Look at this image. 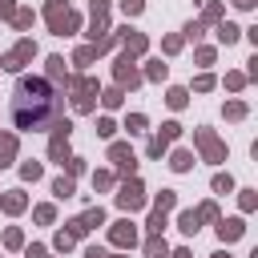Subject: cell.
I'll return each instance as SVG.
<instances>
[{"mask_svg":"<svg viewBox=\"0 0 258 258\" xmlns=\"http://www.w3.org/2000/svg\"><path fill=\"white\" fill-rule=\"evenodd\" d=\"M64 117V93L52 89L44 77H20L12 89V121L16 129H48Z\"/></svg>","mask_w":258,"mask_h":258,"instance_id":"obj_1","label":"cell"},{"mask_svg":"<svg viewBox=\"0 0 258 258\" xmlns=\"http://www.w3.org/2000/svg\"><path fill=\"white\" fill-rule=\"evenodd\" d=\"M64 93L73 101V113H93L97 97H101V85H97V77H69Z\"/></svg>","mask_w":258,"mask_h":258,"instance_id":"obj_2","label":"cell"},{"mask_svg":"<svg viewBox=\"0 0 258 258\" xmlns=\"http://www.w3.org/2000/svg\"><path fill=\"white\" fill-rule=\"evenodd\" d=\"M44 20H48V32L52 36H73L81 28V16L64 4V0H48L44 4Z\"/></svg>","mask_w":258,"mask_h":258,"instance_id":"obj_3","label":"cell"},{"mask_svg":"<svg viewBox=\"0 0 258 258\" xmlns=\"http://www.w3.org/2000/svg\"><path fill=\"white\" fill-rule=\"evenodd\" d=\"M109 4H113V0H89V44H105V40H113V28H109Z\"/></svg>","mask_w":258,"mask_h":258,"instance_id":"obj_4","label":"cell"},{"mask_svg":"<svg viewBox=\"0 0 258 258\" xmlns=\"http://www.w3.org/2000/svg\"><path fill=\"white\" fill-rule=\"evenodd\" d=\"M32 56H36V40H32V36H20V40L0 56V69H4V73H20Z\"/></svg>","mask_w":258,"mask_h":258,"instance_id":"obj_5","label":"cell"},{"mask_svg":"<svg viewBox=\"0 0 258 258\" xmlns=\"http://www.w3.org/2000/svg\"><path fill=\"white\" fill-rule=\"evenodd\" d=\"M52 129V137H48V157L56 161V165H64L73 153H69V133H73V121L69 117H60V121H52L48 125Z\"/></svg>","mask_w":258,"mask_h":258,"instance_id":"obj_6","label":"cell"},{"mask_svg":"<svg viewBox=\"0 0 258 258\" xmlns=\"http://www.w3.org/2000/svg\"><path fill=\"white\" fill-rule=\"evenodd\" d=\"M194 145H198L202 161H214V165H218V161H226V141H222L214 129H206V125H202V129H194Z\"/></svg>","mask_w":258,"mask_h":258,"instance_id":"obj_7","label":"cell"},{"mask_svg":"<svg viewBox=\"0 0 258 258\" xmlns=\"http://www.w3.org/2000/svg\"><path fill=\"white\" fill-rule=\"evenodd\" d=\"M113 77H117V89H137V85H141L137 60H133L129 52H117V60H113Z\"/></svg>","mask_w":258,"mask_h":258,"instance_id":"obj_8","label":"cell"},{"mask_svg":"<svg viewBox=\"0 0 258 258\" xmlns=\"http://www.w3.org/2000/svg\"><path fill=\"white\" fill-rule=\"evenodd\" d=\"M177 137H181V125H177V121H165V125H161V129L149 137V145H145V157H161V153H165V149H169Z\"/></svg>","mask_w":258,"mask_h":258,"instance_id":"obj_9","label":"cell"},{"mask_svg":"<svg viewBox=\"0 0 258 258\" xmlns=\"http://www.w3.org/2000/svg\"><path fill=\"white\" fill-rule=\"evenodd\" d=\"M117 206H121L125 214L141 210V206H145V185H141L137 177H125V181H121V189H117Z\"/></svg>","mask_w":258,"mask_h":258,"instance_id":"obj_10","label":"cell"},{"mask_svg":"<svg viewBox=\"0 0 258 258\" xmlns=\"http://www.w3.org/2000/svg\"><path fill=\"white\" fill-rule=\"evenodd\" d=\"M109 242H113L117 250H125V254H129V250L137 246V226H133L129 218H121V222H113V226H109Z\"/></svg>","mask_w":258,"mask_h":258,"instance_id":"obj_11","label":"cell"},{"mask_svg":"<svg viewBox=\"0 0 258 258\" xmlns=\"http://www.w3.org/2000/svg\"><path fill=\"white\" fill-rule=\"evenodd\" d=\"M109 161H113L117 173H125V177L137 173V157H133V149H129L125 141H113V145H109Z\"/></svg>","mask_w":258,"mask_h":258,"instance_id":"obj_12","label":"cell"},{"mask_svg":"<svg viewBox=\"0 0 258 258\" xmlns=\"http://www.w3.org/2000/svg\"><path fill=\"white\" fill-rule=\"evenodd\" d=\"M113 36L121 40V52H129L133 60H137V56H141V52L149 48V40H145V32H137V28H129V24H125L121 32H113Z\"/></svg>","mask_w":258,"mask_h":258,"instance_id":"obj_13","label":"cell"},{"mask_svg":"<svg viewBox=\"0 0 258 258\" xmlns=\"http://www.w3.org/2000/svg\"><path fill=\"white\" fill-rule=\"evenodd\" d=\"M44 64H48V77H44V81H48L52 89H60V93H64V85H69V69H64V56H48Z\"/></svg>","mask_w":258,"mask_h":258,"instance_id":"obj_14","label":"cell"},{"mask_svg":"<svg viewBox=\"0 0 258 258\" xmlns=\"http://www.w3.org/2000/svg\"><path fill=\"white\" fill-rule=\"evenodd\" d=\"M246 234V222L242 218H218V238L222 242H238Z\"/></svg>","mask_w":258,"mask_h":258,"instance_id":"obj_15","label":"cell"},{"mask_svg":"<svg viewBox=\"0 0 258 258\" xmlns=\"http://www.w3.org/2000/svg\"><path fill=\"white\" fill-rule=\"evenodd\" d=\"M24 206H28L24 189H4V194H0V210H4V214H20Z\"/></svg>","mask_w":258,"mask_h":258,"instance_id":"obj_16","label":"cell"},{"mask_svg":"<svg viewBox=\"0 0 258 258\" xmlns=\"http://www.w3.org/2000/svg\"><path fill=\"white\" fill-rule=\"evenodd\" d=\"M16 157V133H0V169H8Z\"/></svg>","mask_w":258,"mask_h":258,"instance_id":"obj_17","label":"cell"},{"mask_svg":"<svg viewBox=\"0 0 258 258\" xmlns=\"http://www.w3.org/2000/svg\"><path fill=\"white\" fill-rule=\"evenodd\" d=\"M177 230H181V234H198V230H202L198 210H181V214H177Z\"/></svg>","mask_w":258,"mask_h":258,"instance_id":"obj_18","label":"cell"},{"mask_svg":"<svg viewBox=\"0 0 258 258\" xmlns=\"http://www.w3.org/2000/svg\"><path fill=\"white\" fill-rule=\"evenodd\" d=\"M145 258H169V246H165L161 234H149L145 238Z\"/></svg>","mask_w":258,"mask_h":258,"instance_id":"obj_19","label":"cell"},{"mask_svg":"<svg viewBox=\"0 0 258 258\" xmlns=\"http://www.w3.org/2000/svg\"><path fill=\"white\" fill-rule=\"evenodd\" d=\"M81 222H85V230H97V226H105V210L101 206H89L85 214H77Z\"/></svg>","mask_w":258,"mask_h":258,"instance_id":"obj_20","label":"cell"},{"mask_svg":"<svg viewBox=\"0 0 258 258\" xmlns=\"http://www.w3.org/2000/svg\"><path fill=\"white\" fill-rule=\"evenodd\" d=\"M32 20H36V12H32V8H16V12H12V28H16V32L32 28Z\"/></svg>","mask_w":258,"mask_h":258,"instance_id":"obj_21","label":"cell"},{"mask_svg":"<svg viewBox=\"0 0 258 258\" xmlns=\"http://www.w3.org/2000/svg\"><path fill=\"white\" fill-rule=\"evenodd\" d=\"M97 56H101V52H97V48H93V44H81V48H77V52H73V64H81V69H89V64H93V60H97Z\"/></svg>","mask_w":258,"mask_h":258,"instance_id":"obj_22","label":"cell"},{"mask_svg":"<svg viewBox=\"0 0 258 258\" xmlns=\"http://www.w3.org/2000/svg\"><path fill=\"white\" fill-rule=\"evenodd\" d=\"M165 77H169V64H161V60H149L141 73V81H165Z\"/></svg>","mask_w":258,"mask_h":258,"instance_id":"obj_23","label":"cell"},{"mask_svg":"<svg viewBox=\"0 0 258 258\" xmlns=\"http://www.w3.org/2000/svg\"><path fill=\"white\" fill-rule=\"evenodd\" d=\"M97 101H101L105 109H121V101H125V89H117V85H113V89H105Z\"/></svg>","mask_w":258,"mask_h":258,"instance_id":"obj_24","label":"cell"},{"mask_svg":"<svg viewBox=\"0 0 258 258\" xmlns=\"http://www.w3.org/2000/svg\"><path fill=\"white\" fill-rule=\"evenodd\" d=\"M169 165H173L177 173H189V169H194V153H189V149H177V153L169 157Z\"/></svg>","mask_w":258,"mask_h":258,"instance_id":"obj_25","label":"cell"},{"mask_svg":"<svg viewBox=\"0 0 258 258\" xmlns=\"http://www.w3.org/2000/svg\"><path fill=\"white\" fill-rule=\"evenodd\" d=\"M238 36H242V28H238V24H230V20H222V24H218V40H222V44H234Z\"/></svg>","mask_w":258,"mask_h":258,"instance_id":"obj_26","label":"cell"},{"mask_svg":"<svg viewBox=\"0 0 258 258\" xmlns=\"http://www.w3.org/2000/svg\"><path fill=\"white\" fill-rule=\"evenodd\" d=\"M185 101H189V93H185L181 85H173V89L165 93V105H169V109H185Z\"/></svg>","mask_w":258,"mask_h":258,"instance_id":"obj_27","label":"cell"},{"mask_svg":"<svg viewBox=\"0 0 258 258\" xmlns=\"http://www.w3.org/2000/svg\"><path fill=\"white\" fill-rule=\"evenodd\" d=\"M173 206H177V194H173V189H161V194L153 198V210H161V214H169Z\"/></svg>","mask_w":258,"mask_h":258,"instance_id":"obj_28","label":"cell"},{"mask_svg":"<svg viewBox=\"0 0 258 258\" xmlns=\"http://www.w3.org/2000/svg\"><path fill=\"white\" fill-rule=\"evenodd\" d=\"M32 218H36L40 226H52V222H56V206H52V202H44V206H36V210H32Z\"/></svg>","mask_w":258,"mask_h":258,"instance_id":"obj_29","label":"cell"},{"mask_svg":"<svg viewBox=\"0 0 258 258\" xmlns=\"http://www.w3.org/2000/svg\"><path fill=\"white\" fill-rule=\"evenodd\" d=\"M52 194H56V198H73V194H77V185H73V177H64V173H60V177L52 181Z\"/></svg>","mask_w":258,"mask_h":258,"instance_id":"obj_30","label":"cell"},{"mask_svg":"<svg viewBox=\"0 0 258 258\" xmlns=\"http://www.w3.org/2000/svg\"><path fill=\"white\" fill-rule=\"evenodd\" d=\"M222 12H226V8H222L218 0H210V4H206V12H202V24H218V20H222Z\"/></svg>","mask_w":258,"mask_h":258,"instance_id":"obj_31","label":"cell"},{"mask_svg":"<svg viewBox=\"0 0 258 258\" xmlns=\"http://www.w3.org/2000/svg\"><path fill=\"white\" fill-rule=\"evenodd\" d=\"M165 226H169V222H165V214H161V210H153V214H149V222H145V234H161Z\"/></svg>","mask_w":258,"mask_h":258,"instance_id":"obj_32","label":"cell"},{"mask_svg":"<svg viewBox=\"0 0 258 258\" xmlns=\"http://www.w3.org/2000/svg\"><path fill=\"white\" fill-rule=\"evenodd\" d=\"M181 44H185V36H165V40H161V52H165V56H177Z\"/></svg>","mask_w":258,"mask_h":258,"instance_id":"obj_33","label":"cell"},{"mask_svg":"<svg viewBox=\"0 0 258 258\" xmlns=\"http://www.w3.org/2000/svg\"><path fill=\"white\" fill-rule=\"evenodd\" d=\"M40 173H44V165H40V161H24V165H20V177H24V181H36Z\"/></svg>","mask_w":258,"mask_h":258,"instance_id":"obj_34","label":"cell"},{"mask_svg":"<svg viewBox=\"0 0 258 258\" xmlns=\"http://www.w3.org/2000/svg\"><path fill=\"white\" fill-rule=\"evenodd\" d=\"M113 181H117V177H113L109 169H97V173H93V189H113Z\"/></svg>","mask_w":258,"mask_h":258,"instance_id":"obj_35","label":"cell"},{"mask_svg":"<svg viewBox=\"0 0 258 258\" xmlns=\"http://www.w3.org/2000/svg\"><path fill=\"white\" fill-rule=\"evenodd\" d=\"M4 246H8V250H20V246H24V234H20L16 226H8V230H4Z\"/></svg>","mask_w":258,"mask_h":258,"instance_id":"obj_36","label":"cell"},{"mask_svg":"<svg viewBox=\"0 0 258 258\" xmlns=\"http://www.w3.org/2000/svg\"><path fill=\"white\" fill-rule=\"evenodd\" d=\"M234 189V177L230 173H214V194H230Z\"/></svg>","mask_w":258,"mask_h":258,"instance_id":"obj_37","label":"cell"},{"mask_svg":"<svg viewBox=\"0 0 258 258\" xmlns=\"http://www.w3.org/2000/svg\"><path fill=\"white\" fill-rule=\"evenodd\" d=\"M214 85H218V81H214V73H202V77H194V89H198V93H210Z\"/></svg>","mask_w":258,"mask_h":258,"instance_id":"obj_38","label":"cell"},{"mask_svg":"<svg viewBox=\"0 0 258 258\" xmlns=\"http://www.w3.org/2000/svg\"><path fill=\"white\" fill-rule=\"evenodd\" d=\"M226 117H230V121H242V117H246V101H230V105H226Z\"/></svg>","mask_w":258,"mask_h":258,"instance_id":"obj_39","label":"cell"},{"mask_svg":"<svg viewBox=\"0 0 258 258\" xmlns=\"http://www.w3.org/2000/svg\"><path fill=\"white\" fill-rule=\"evenodd\" d=\"M125 129H129V133H145V113H129Z\"/></svg>","mask_w":258,"mask_h":258,"instance_id":"obj_40","label":"cell"},{"mask_svg":"<svg viewBox=\"0 0 258 258\" xmlns=\"http://www.w3.org/2000/svg\"><path fill=\"white\" fill-rule=\"evenodd\" d=\"M198 218H202V222H218V206H214V202H202V206H198Z\"/></svg>","mask_w":258,"mask_h":258,"instance_id":"obj_41","label":"cell"},{"mask_svg":"<svg viewBox=\"0 0 258 258\" xmlns=\"http://www.w3.org/2000/svg\"><path fill=\"white\" fill-rule=\"evenodd\" d=\"M185 36H189V40H202V36H206V24H202V20H189V24H185Z\"/></svg>","mask_w":258,"mask_h":258,"instance_id":"obj_42","label":"cell"},{"mask_svg":"<svg viewBox=\"0 0 258 258\" xmlns=\"http://www.w3.org/2000/svg\"><path fill=\"white\" fill-rule=\"evenodd\" d=\"M77 173H85V161L81 157H69L64 161V177H77Z\"/></svg>","mask_w":258,"mask_h":258,"instance_id":"obj_43","label":"cell"},{"mask_svg":"<svg viewBox=\"0 0 258 258\" xmlns=\"http://www.w3.org/2000/svg\"><path fill=\"white\" fill-rule=\"evenodd\" d=\"M52 246H56L60 254H69V250H73V238H69L64 230H56V238H52Z\"/></svg>","mask_w":258,"mask_h":258,"instance_id":"obj_44","label":"cell"},{"mask_svg":"<svg viewBox=\"0 0 258 258\" xmlns=\"http://www.w3.org/2000/svg\"><path fill=\"white\" fill-rule=\"evenodd\" d=\"M141 8H145V0H121V12L125 16H141Z\"/></svg>","mask_w":258,"mask_h":258,"instance_id":"obj_45","label":"cell"},{"mask_svg":"<svg viewBox=\"0 0 258 258\" xmlns=\"http://www.w3.org/2000/svg\"><path fill=\"white\" fill-rule=\"evenodd\" d=\"M242 85H246V73H226V89H234V93H238Z\"/></svg>","mask_w":258,"mask_h":258,"instance_id":"obj_46","label":"cell"},{"mask_svg":"<svg viewBox=\"0 0 258 258\" xmlns=\"http://www.w3.org/2000/svg\"><path fill=\"white\" fill-rule=\"evenodd\" d=\"M113 129H117L113 117H97V133H101V137H113Z\"/></svg>","mask_w":258,"mask_h":258,"instance_id":"obj_47","label":"cell"},{"mask_svg":"<svg viewBox=\"0 0 258 258\" xmlns=\"http://www.w3.org/2000/svg\"><path fill=\"white\" fill-rule=\"evenodd\" d=\"M194 56H198V64H214V48H210V44H202Z\"/></svg>","mask_w":258,"mask_h":258,"instance_id":"obj_48","label":"cell"},{"mask_svg":"<svg viewBox=\"0 0 258 258\" xmlns=\"http://www.w3.org/2000/svg\"><path fill=\"white\" fill-rule=\"evenodd\" d=\"M24 258H48V250H44V246H40V242H32V246H28V250H24Z\"/></svg>","mask_w":258,"mask_h":258,"instance_id":"obj_49","label":"cell"},{"mask_svg":"<svg viewBox=\"0 0 258 258\" xmlns=\"http://www.w3.org/2000/svg\"><path fill=\"white\" fill-rule=\"evenodd\" d=\"M12 12H16V0H0V20H12Z\"/></svg>","mask_w":258,"mask_h":258,"instance_id":"obj_50","label":"cell"},{"mask_svg":"<svg viewBox=\"0 0 258 258\" xmlns=\"http://www.w3.org/2000/svg\"><path fill=\"white\" fill-rule=\"evenodd\" d=\"M258 206V198H254V189H242V210H254Z\"/></svg>","mask_w":258,"mask_h":258,"instance_id":"obj_51","label":"cell"},{"mask_svg":"<svg viewBox=\"0 0 258 258\" xmlns=\"http://www.w3.org/2000/svg\"><path fill=\"white\" fill-rule=\"evenodd\" d=\"M85 258H109V250H105V246H97V242H93V246H89V250H85Z\"/></svg>","mask_w":258,"mask_h":258,"instance_id":"obj_52","label":"cell"},{"mask_svg":"<svg viewBox=\"0 0 258 258\" xmlns=\"http://www.w3.org/2000/svg\"><path fill=\"white\" fill-rule=\"evenodd\" d=\"M169 258H194V254H189V250L181 246V250H169Z\"/></svg>","mask_w":258,"mask_h":258,"instance_id":"obj_53","label":"cell"},{"mask_svg":"<svg viewBox=\"0 0 258 258\" xmlns=\"http://www.w3.org/2000/svg\"><path fill=\"white\" fill-rule=\"evenodd\" d=\"M230 4H234V8H254L258 0H230Z\"/></svg>","mask_w":258,"mask_h":258,"instance_id":"obj_54","label":"cell"},{"mask_svg":"<svg viewBox=\"0 0 258 258\" xmlns=\"http://www.w3.org/2000/svg\"><path fill=\"white\" fill-rule=\"evenodd\" d=\"M109 258H129V254H125V250H121V254H109Z\"/></svg>","mask_w":258,"mask_h":258,"instance_id":"obj_55","label":"cell"},{"mask_svg":"<svg viewBox=\"0 0 258 258\" xmlns=\"http://www.w3.org/2000/svg\"><path fill=\"white\" fill-rule=\"evenodd\" d=\"M210 258H230V254H222V250H218V254H210Z\"/></svg>","mask_w":258,"mask_h":258,"instance_id":"obj_56","label":"cell"}]
</instances>
